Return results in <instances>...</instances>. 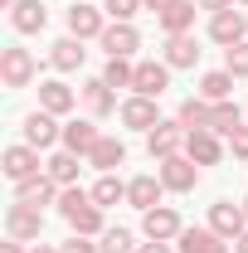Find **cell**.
I'll list each match as a JSON object with an SVG mask.
<instances>
[{
  "mask_svg": "<svg viewBox=\"0 0 248 253\" xmlns=\"http://www.w3.org/2000/svg\"><path fill=\"white\" fill-rule=\"evenodd\" d=\"M0 5H5V10H15V5H20V0H0Z\"/></svg>",
  "mask_w": 248,
  "mask_h": 253,
  "instance_id": "46",
  "label": "cell"
},
{
  "mask_svg": "<svg viewBox=\"0 0 248 253\" xmlns=\"http://www.w3.org/2000/svg\"><path fill=\"white\" fill-rule=\"evenodd\" d=\"M122 126H131V131H151L156 122H161V112H156V97H141V93H131L122 102Z\"/></svg>",
  "mask_w": 248,
  "mask_h": 253,
  "instance_id": "17",
  "label": "cell"
},
{
  "mask_svg": "<svg viewBox=\"0 0 248 253\" xmlns=\"http://www.w3.org/2000/svg\"><path fill=\"white\" fill-rule=\"evenodd\" d=\"M68 229L83 234V239H102V234H107V224H102V205H83L78 214H68Z\"/></svg>",
  "mask_w": 248,
  "mask_h": 253,
  "instance_id": "27",
  "label": "cell"
},
{
  "mask_svg": "<svg viewBox=\"0 0 248 253\" xmlns=\"http://www.w3.org/2000/svg\"><path fill=\"white\" fill-rule=\"evenodd\" d=\"M170 5H175V0H146V10H151V15H165Z\"/></svg>",
  "mask_w": 248,
  "mask_h": 253,
  "instance_id": "42",
  "label": "cell"
},
{
  "mask_svg": "<svg viewBox=\"0 0 248 253\" xmlns=\"http://www.w3.org/2000/svg\"><path fill=\"white\" fill-rule=\"evenodd\" d=\"M102 10H107L112 20H131L136 10H146V0H102Z\"/></svg>",
  "mask_w": 248,
  "mask_h": 253,
  "instance_id": "36",
  "label": "cell"
},
{
  "mask_svg": "<svg viewBox=\"0 0 248 253\" xmlns=\"http://www.w3.org/2000/svg\"><path fill=\"white\" fill-rule=\"evenodd\" d=\"M161 59L170 63V68H195V63H200L195 34H165V54H161Z\"/></svg>",
  "mask_w": 248,
  "mask_h": 253,
  "instance_id": "20",
  "label": "cell"
},
{
  "mask_svg": "<svg viewBox=\"0 0 248 253\" xmlns=\"http://www.w3.org/2000/svg\"><path fill=\"white\" fill-rule=\"evenodd\" d=\"M131 78H136V63L131 59H107V68H102L107 88H131Z\"/></svg>",
  "mask_w": 248,
  "mask_h": 253,
  "instance_id": "31",
  "label": "cell"
},
{
  "mask_svg": "<svg viewBox=\"0 0 248 253\" xmlns=\"http://www.w3.org/2000/svg\"><path fill=\"white\" fill-rule=\"evenodd\" d=\"M234 253H248V229L239 234V239H234Z\"/></svg>",
  "mask_w": 248,
  "mask_h": 253,
  "instance_id": "44",
  "label": "cell"
},
{
  "mask_svg": "<svg viewBox=\"0 0 248 253\" xmlns=\"http://www.w3.org/2000/svg\"><path fill=\"white\" fill-rule=\"evenodd\" d=\"M239 5H248V0H239Z\"/></svg>",
  "mask_w": 248,
  "mask_h": 253,
  "instance_id": "48",
  "label": "cell"
},
{
  "mask_svg": "<svg viewBox=\"0 0 248 253\" xmlns=\"http://www.w3.org/2000/svg\"><path fill=\"white\" fill-rule=\"evenodd\" d=\"M10 25H15V34H39L49 25V10H44L39 0H20V5L10 10Z\"/></svg>",
  "mask_w": 248,
  "mask_h": 253,
  "instance_id": "22",
  "label": "cell"
},
{
  "mask_svg": "<svg viewBox=\"0 0 248 253\" xmlns=\"http://www.w3.org/2000/svg\"><path fill=\"white\" fill-rule=\"evenodd\" d=\"M229 151H234L239 161H248V126H239V131L229 136Z\"/></svg>",
  "mask_w": 248,
  "mask_h": 253,
  "instance_id": "38",
  "label": "cell"
},
{
  "mask_svg": "<svg viewBox=\"0 0 248 253\" xmlns=\"http://www.w3.org/2000/svg\"><path fill=\"white\" fill-rule=\"evenodd\" d=\"M59 195H63V185L49 175V170H39V175H30V180H20V185H15V200H20V205H34V210L59 205Z\"/></svg>",
  "mask_w": 248,
  "mask_h": 253,
  "instance_id": "7",
  "label": "cell"
},
{
  "mask_svg": "<svg viewBox=\"0 0 248 253\" xmlns=\"http://www.w3.org/2000/svg\"><path fill=\"white\" fill-rule=\"evenodd\" d=\"M39 107L54 112V117H68V112L78 107V93H73L63 78H44V83H39Z\"/></svg>",
  "mask_w": 248,
  "mask_h": 253,
  "instance_id": "16",
  "label": "cell"
},
{
  "mask_svg": "<svg viewBox=\"0 0 248 253\" xmlns=\"http://www.w3.org/2000/svg\"><path fill=\"white\" fill-rule=\"evenodd\" d=\"M170 63L165 59H141L136 63V78H131V93H141V97H161L165 88H170Z\"/></svg>",
  "mask_w": 248,
  "mask_h": 253,
  "instance_id": "6",
  "label": "cell"
},
{
  "mask_svg": "<svg viewBox=\"0 0 248 253\" xmlns=\"http://www.w3.org/2000/svg\"><path fill=\"white\" fill-rule=\"evenodd\" d=\"M200 97H205V102H229V97H234V73H229V68L205 73V78H200Z\"/></svg>",
  "mask_w": 248,
  "mask_h": 253,
  "instance_id": "26",
  "label": "cell"
},
{
  "mask_svg": "<svg viewBox=\"0 0 248 253\" xmlns=\"http://www.w3.org/2000/svg\"><path fill=\"white\" fill-rule=\"evenodd\" d=\"M102 30H107V10H97L93 0L68 5V34L73 39H102Z\"/></svg>",
  "mask_w": 248,
  "mask_h": 253,
  "instance_id": "4",
  "label": "cell"
},
{
  "mask_svg": "<svg viewBox=\"0 0 248 253\" xmlns=\"http://www.w3.org/2000/svg\"><path fill=\"white\" fill-rule=\"evenodd\" d=\"M88 166H93V170H102V175H112L117 166H126V146L117 141V136H102L93 151H88Z\"/></svg>",
  "mask_w": 248,
  "mask_h": 253,
  "instance_id": "21",
  "label": "cell"
},
{
  "mask_svg": "<svg viewBox=\"0 0 248 253\" xmlns=\"http://www.w3.org/2000/svg\"><path fill=\"white\" fill-rule=\"evenodd\" d=\"M83 59H88V49H83V39H73V34H63V39L49 44V63H54L59 73H78Z\"/></svg>",
  "mask_w": 248,
  "mask_h": 253,
  "instance_id": "18",
  "label": "cell"
},
{
  "mask_svg": "<svg viewBox=\"0 0 248 253\" xmlns=\"http://www.w3.org/2000/svg\"><path fill=\"white\" fill-rule=\"evenodd\" d=\"M209 239H219L214 229H200V224H185L175 244H180V253H205V244H209Z\"/></svg>",
  "mask_w": 248,
  "mask_h": 253,
  "instance_id": "32",
  "label": "cell"
},
{
  "mask_svg": "<svg viewBox=\"0 0 248 253\" xmlns=\"http://www.w3.org/2000/svg\"><path fill=\"white\" fill-rule=\"evenodd\" d=\"M39 229H44V210H34V205H10L5 210V234L10 239H20V244H34L39 239Z\"/></svg>",
  "mask_w": 248,
  "mask_h": 253,
  "instance_id": "5",
  "label": "cell"
},
{
  "mask_svg": "<svg viewBox=\"0 0 248 253\" xmlns=\"http://www.w3.org/2000/svg\"><path fill=\"white\" fill-rule=\"evenodd\" d=\"M126 200V180H117V175H97V185H93V205H122Z\"/></svg>",
  "mask_w": 248,
  "mask_h": 253,
  "instance_id": "30",
  "label": "cell"
},
{
  "mask_svg": "<svg viewBox=\"0 0 248 253\" xmlns=\"http://www.w3.org/2000/svg\"><path fill=\"white\" fill-rule=\"evenodd\" d=\"M209 39H214L219 49L244 44L248 39V15L244 10H219V15H209Z\"/></svg>",
  "mask_w": 248,
  "mask_h": 253,
  "instance_id": "8",
  "label": "cell"
},
{
  "mask_svg": "<svg viewBox=\"0 0 248 253\" xmlns=\"http://www.w3.org/2000/svg\"><path fill=\"white\" fill-rule=\"evenodd\" d=\"M83 205H93V190H83V185H63V195H59V214L68 219V214H78Z\"/></svg>",
  "mask_w": 248,
  "mask_h": 253,
  "instance_id": "33",
  "label": "cell"
},
{
  "mask_svg": "<svg viewBox=\"0 0 248 253\" xmlns=\"http://www.w3.org/2000/svg\"><path fill=\"white\" fill-rule=\"evenodd\" d=\"M185 126H180V117H170V122H156L151 131H146V151H151V161H165V156H180L185 151Z\"/></svg>",
  "mask_w": 248,
  "mask_h": 253,
  "instance_id": "3",
  "label": "cell"
},
{
  "mask_svg": "<svg viewBox=\"0 0 248 253\" xmlns=\"http://www.w3.org/2000/svg\"><path fill=\"white\" fill-rule=\"evenodd\" d=\"M30 253H63V249H49V244H34Z\"/></svg>",
  "mask_w": 248,
  "mask_h": 253,
  "instance_id": "45",
  "label": "cell"
},
{
  "mask_svg": "<svg viewBox=\"0 0 248 253\" xmlns=\"http://www.w3.org/2000/svg\"><path fill=\"white\" fill-rule=\"evenodd\" d=\"M209 112H214V102H205V97L195 93V97H185V102H180V112H175V117H180V126H185V131H200V126H209Z\"/></svg>",
  "mask_w": 248,
  "mask_h": 253,
  "instance_id": "28",
  "label": "cell"
},
{
  "mask_svg": "<svg viewBox=\"0 0 248 253\" xmlns=\"http://www.w3.org/2000/svg\"><path fill=\"white\" fill-rule=\"evenodd\" d=\"M102 49H107V59H131L136 49H141V34L131 20H112L107 30H102Z\"/></svg>",
  "mask_w": 248,
  "mask_h": 253,
  "instance_id": "12",
  "label": "cell"
},
{
  "mask_svg": "<svg viewBox=\"0 0 248 253\" xmlns=\"http://www.w3.org/2000/svg\"><path fill=\"white\" fill-rule=\"evenodd\" d=\"M229 249H234L229 239H209V244H205V253H229Z\"/></svg>",
  "mask_w": 248,
  "mask_h": 253,
  "instance_id": "41",
  "label": "cell"
},
{
  "mask_svg": "<svg viewBox=\"0 0 248 253\" xmlns=\"http://www.w3.org/2000/svg\"><path fill=\"white\" fill-rule=\"evenodd\" d=\"M78 161H83V156H73V151H54V156L44 161V170H49L59 185H78V170H83Z\"/></svg>",
  "mask_w": 248,
  "mask_h": 253,
  "instance_id": "29",
  "label": "cell"
},
{
  "mask_svg": "<svg viewBox=\"0 0 248 253\" xmlns=\"http://www.w3.org/2000/svg\"><path fill=\"white\" fill-rule=\"evenodd\" d=\"M244 126V107L229 97V102H214V112H209V131H219V136H234Z\"/></svg>",
  "mask_w": 248,
  "mask_h": 253,
  "instance_id": "25",
  "label": "cell"
},
{
  "mask_svg": "<svg viewBox=\"0 0 248 253\" xmlns=\"http://www.w3.org/2000/svg\"><path fill=\"white\" fill-rule=\"evenodd\" d=\"M239 205H244V214H248V195H244V200H239Z\"/></svg>",
  "mask_w": 248,
  "mask_h": 253,
  "instance_id": "47",
  "label": "cell"
},
{
  "mask_svg": "<svg viewBox=\"0 0 248 253\" xmlns=\"http://www.w3.org/2000/svg\"><path fill=\"white\" fill-rule=\"evenodd\" d=\"M97 141H102V131H97L93 117H73V122H63V151H73V156L88 161V151H93Z\"/></svg>",
  "mask_w": 248,
  "mask_h": 253,
  "instance_id": "14",
  "label": "cell"
},
{
  "mask_svg": "<svg viewBox=\"0 0 248 253\" xmlns=\"http://www.w3.org/2000/svg\"><path fill=\"white\" fill-rule=\"evenodd\" d=\"M156 166H161V170H156V175H161V185L170 190V195H190V190L200 185V166H195V161H190L185 151H180V156L156 161Z\"/></svg>",
  "mask_w": 248,
  "mask_h": 253,
  "instance_id": "2",
  "label": "cell"
},
{
  "mask_svg": "<svg viewBox=\"0 0 248 253\" xmlns=\"http://www.w3.org/2000/svg\"><path fill=\"white\" fill-rule=\"evenodd\" d=\"M0 170L20 185V180H30V175H39L44 166H39V151H34L30 141H20V146H5V156H0Z\"/></svg>",
  "mask_w": 248,
  "mask_h": 253,
  "instance_id": "10",
  "label": "cell"
},
{
  "mask_svg": "<svg viewBox=\"0 0 248 253\" xmlns=\"http://www.w3.org/2000/svg\"><path fill=\"white\" fill-rule=\"evenodd\" d=\"M156 20H161L165 34H190L195 30V0H175V5H170L165 15H156Z\"/></svg>",
  "mask_w": 248,
  "mask_h": 253,
  "instance_id": "24",
  "label": "cell"
},
{
  "mask_svg": "<svg viewBox=\"0 0 248 253\" xmlns=\"http://www.w3.org/2000/svg\"><path fill=\"white\" fill-rule=\"evenodd\" d=\"M185 156L195 161V166H219V161H224V141H219V131H209V126L190 131V136H185Z\"/></svg>",
  "mask_w": 248,
  "mask_h": 253,
  "instance_id": "15",
  "label": "cell"
},
{
  "mask_svg": "<svg viewBox=\"0 0 248 253\" xmlns=\"http://www.w3.org/2000/svg\"><path fill=\"white\" fill-rule=\"evenodd\" d=\"M224 68H229L234 78H248V39L234 44V49H224Z\"/></svg>",
  "mask_w": 248,
  "mask_h": 253,
  "instance_id": "35",
  "label": "cell"
},
{
  "mask_svg": "<svg viewBox=\"0 0 248 253\" xmlns=\"http://www.w3.org/2000/svg\"><path fill=\"white\" fill-rule=\"evenodd\" d=\"M34 73H39V68H34V54L25 44H5V49H0V83H5V88H30Z\"/></svg>",
  "mask_w": 248,
  "mask_h": 253,
  "instance_id": "1",
  "label": "cell"
},
{
  "mask_svg": "<svg viewBox=\"0 0 248 253\" xmlns=\"http://www.w3.org/2000/svg\"><path fill=\"white\" fill-rule=\"evenodd\" d=\"M59 249H63V253H102L93 239H83V234H73V239H68V244H59Z\"/></svg>",
  "mask_w": 248,
  "mask_h": 253,
  "instance_id": "37",
  "label": "cell"
},
{
  "mask_svg": "<svg viewBox=\"0 0 248 253\" xmlns=\"http://www.w3.org/2000/svg\"><path fill=\"white\" fill-rule=\"evenodd\" d=\"M195 5H200V10H209V15H219V10H234L239 0H195Z\"/></svg>",
  "mask_w": 248,
  "mask_h": 253,
  "instance_id": "39",
  "label": "cell"
},
{
  "mask_svg": "<svg viewBox=\"0 0 248 253\" xmlns=\"http://www.w3.org/2000/svg\"><path fill=\"white\" fill-rule=\"evenodd\" d=\"M161 195H165L161 175H136V180H126V205H131V210H141V214L161 205Z\"/></svg>",
  "mask_w": 248,
  "mask_h": 253,
  "instance_id": "19",
  "label": "cell"
},
{
  "mask_svg": "<svg viewBox=\"0 0 248 253\" xmlns=\"http://www.w3.org/2000/svg\"><path fill=\"white\" fill-rule=\"evenodd\" d=\"M0 253H25V244H20V239H10V244H0Z\"/></svg>",
  "mask_w": 248,
  "mask_h": 253,
  "instance_id": "43",
  "label": "cell"
},
{
  "mask_svg": "<svg viewBox=\"0 0 248 253\" xmlns=\"http://www.w3.org/2000/svg\"><path fill=\"white\" fill-rule=\"evenodd\" d=\"M83 102H88V112H93V117L122 112V107H117V88H107L102 78H88V83H83Z\"/></svg>",
  "mask_w": 248,
  "mask_h": 253,
  "instance_id": "23",
  "label": "cell"
},
{
  "mask_svg": "<svg viewBox=\"0 0 248 253\" xmlns=\"http://www.w3.org/2000/svg\"><path fill=\"white\" fill-rule=\"evenodd\" d=\"M20 131H25V141H30L34 151H49L54 141H63V126H59V117H54V112H44V107H39V112H30Z\"/></svg>",
  "mask_w": 248,
  "mask_h": 253,
  "instance_id": "9",
  "label": "cell"
},
{
  "mask_svg": "<svg viewBox=\"0 0 248 253\" xmlns=\"http://www.w3.org/2000/svg\"><path fill=\"white\" fill-rule=\"evenodd\" d=\"M136 253H175V249H170V244H156V239H146V244H141Z\"/></svg>",
  "mask_w": 248,
  "mask_h": 253,
  "instance_id": "40",
  "label": "cell"
},
{
  "mask_svg": "<svg viewBox=\"0 0 248 253\" xmlns=\"http://www.w3.org/2000/svg\"><path fill=\"white\" fill-rule=\"evenodd\" d=\"M97 249H102V253H136V249H141V244L131 239V229H107Z\"/></svg>",
  "mask_w": 248,
  "mask_h": 253,
  "instance_id": "34",
  "label": "cell"
},
{
  "mask_svg": "<svg viewBox=\"0 0 248 253\" xmlns=\"http://www.w3.org/2000/svg\"><path fill=\"white\" fill-rule=\"evenodd\" d=\"M180 229H185V224H180V214H175L170 205H156V210H146V214H141V234H146V239H156V244L180 239Z\"/></svg>",
  "mask_w": 248,
  "mask_h": 253,
  "instance_id": "11",
  "label": "cell"
},
{
  "mask_svg": "<svg viewBox=\"0 0 248 253\" xmlns=\"http://www.w3.org/2000/svg\"><path fill=\"white\" fill-rule=\"evenodd\" d=\"M209 229H214L219 239H239L248 229V214H244V205H234V200H219V205H209Z\"/></svg>",
  "mask_w": 248,
  "mask_h": 253,
  "instance_id": "13",
  "label": "cell"
}]
</instances>
